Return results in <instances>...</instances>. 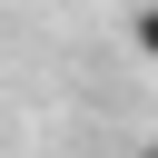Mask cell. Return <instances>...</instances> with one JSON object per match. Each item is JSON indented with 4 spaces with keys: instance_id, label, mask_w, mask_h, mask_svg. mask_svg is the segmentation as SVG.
<instances>
[{
    "instance_id": "1",
    "label": "cell",
    "mask_w": 158,
    "mask_h": 158,
    "mask_svg": "<svg viewBox=\"0 0 158 158\" xmlns=\"http://www.w3.org/2000/svg\"><path fill=\"white\" fill-rule=\"evenodd\" d=\"M128 40H138V59H158V0H148V10L128 20Z\"/></svg>"
},
{
    "instance_id": "2",
    "label": "cell",
    "mask_w": 158,
    "mask_h": 158,
    "mask_svg": "<svg viewBox=\"0 0 158 158\" xmlns=\"http://www.w3.org/2000/svg\"><path fill=\"white\" fill-rule=\"evenodd\" d=\"M138 158H158V138H148V148H138Z\"/></svg>"
}]
</instances>
